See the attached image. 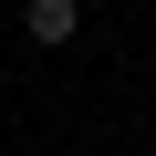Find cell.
<instances>
[{
	"mask_svg": "<svg viewBox=\"0 0 156 156\" xmlns=\"http://www.w3.org/2000/svg\"><path fill=\"white\" fill-rule=\"evenodd\" d=\"M21 31H31L42 52H62L73 31H83V0H21Z\"/></svg>",
	"mask_w": 156,
	"mask_h": 156,
	"instance_id": "6da1fadb",
	"label": "cell"
}]
</instances>
